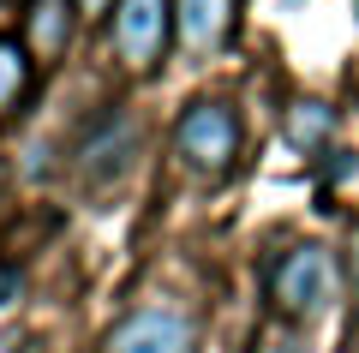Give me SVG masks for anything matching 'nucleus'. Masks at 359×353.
Listing matches in <instances>:
<instances>
[{"label":"nucleus","mask_w":359,"mask_h":353,"mask_svg":"<svg viewBox=\"0 0 359 353\" xmlns=\"http://www.w3.org/2000/svg\"><path fill=\"white\" fill-rule=\"evenodd\" d=\"M341 293H347L341 258L330 246H318V240L282 252L276 269H269V300H276V312L287 324H318V317H330L341 305Z\"/></svg>","instance_id":"1"},{"label":"nucleus","mask_w":359,"mask_h":353,"mask_svg":"<svg viewBox=\"0 0 359 353\" xmlns=\"http://www.w3.org/2000/svg\"><path fill=\"white\" fill-rule=\"evenodd\" d=\"M240 114L228 108V102H192V108L180 114V126H174V156L192 174L204 180H222L233 162H240Z\"/></svg>","instance_id":"2"},{"label":"nucleus","mask_w":359,"mask_h":353,"mask_svg":"<svg viewBox=\"0 0 359 353\" xmlns=\"http://www.w3.org/2000/svg\"><path fill=\"white\" fill-rule=\"evenodd\" d=\"M108 36L132 72H156L168 54V36H174V0H120Z\"/></svg>","instance_id":"3"},{"label":"nucleus","mask_w":359,"mask_h":353,"mask_svg":"<svg viewBox=\"0 0 359 353\" xmlns=\"http://www.w3.org/2000/svg\"><path fill=\"white\" fill-rule=\"evenodd\" d=\"M102 353H198V324L180 305H138L108 329Z\"/></svg>","instance_id":"4"},{"label":"nucleus","mask_w":359,"mask_h":353,"mask_svg":"<svg viewBox=\"0 0 359 353\" xmlns=\"http://www.w3.org/2000/svg\"><path fill=\"white\" fill-rule=\"evenodd\" d=\"M233 25V0H174V30L192 54H210L228 42Z\"/></svg>","instance_id":"5"},{"label":"nucleus","mask_w":359,"mask_h":353,"mask_svg":"<svg viewBox=\"0 0 359 353\" xmlns=\"http://www.w3.org/2000/svg\"><path fill=\"white\" fill-rule=\"evenodd\" d=\"M132 144H138L132 114H102V126L78 144V156H84V174H120V168H126V156H132Z\"/></svg>","instance_id":"6"},{"label":"nucleus","mask_w":359,"mask_h":353,"mask_svg":"<svg viewBox=\"0 0 359 353\" xmlns=\"http://www.w3.org/2000/svg\"><path fill=\"white\" fill-rule=\"evenodd\" d=\"M72 18H78L72 0H30V13H25L30 54H36V60H60L66 42H72Z\"/></svg>","instance_id":"7"},{"label":"nucleus","mask_w":359,"mask_h":353,"mask_svg":"<svg viewBox=\"0 0 359 353\" xmlns=\"http://www.w3.org/2000/svg\"><path fill=\"white\" fill-rule=\"evenodd\" d=\"M330 132H335V108L330 102H294V108H287V144H294V150H323V144H330Z\"/></svg>","instance_id":"8"},{"label":"nucleus","mask_w":359,"mask_h":353,"mask_svg":"<svg viewBox=\"0 0 359 353\" xmlns=\"http://www.w3.org/2000/svg\"><path fill=\"white\" fill-rule=\"evenodd\" d=\"M30 66H36V54L25 36H0V114L30 90Z\"/></svg>","instance_id":"9"},{"label":"nucleus","mask_w":359,"mask_h":353,"mask_svg":"<svg viewBox=\"0 0 359 353\" xmlns=\"http://www.w3.org/2000/svg\"><path fill=\"white\" fill-rule=\"evenodd\" d=\"M18 288H25V276H18V269H0V305H13Z\"/></svg>","instance_id":"10"},{"label":"nucleus","mask_w":359,"mask_h":353,"mask_svg":"<svg viewBox=\"0 0 359 353\" xmlns=\"http://www.w3.org/2000/svg\"><path fill=\"white\" fill-rule=\"evenodd\" d=\"M84 13H108V6H120V0H78Z\"/></svg>","instance_id":"11"}]
</instances>
